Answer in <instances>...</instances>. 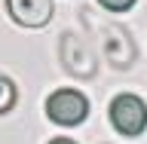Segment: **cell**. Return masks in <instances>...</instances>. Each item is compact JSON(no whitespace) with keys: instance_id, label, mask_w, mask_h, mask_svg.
<instances>
[{"instance_id":"6da1fadb","label":"cell","mask_w":147,"mask_h":144,"mask_svg":"<svg viewBox=\"0 0 147 144\" xmlns=\"http://www.w3.org/2000/svg\"><path fill=\"white\" fill-rule=\"evenodd\" d=\"M110 123L119 135L138 138L147 129V104L132 92H123L110 101Z\"/></svg>"},{"instance_id":"7a4b0ae2","label":"cell","mask_w":147,"mask_h":144,"mask_svg":"<svg viewBox=\"0 0 147 144\" xmlns=\"http://www.w3.org/2000/svg\"><path fill=\"white\" fill-rule=\"evenodd\" d=\"M58 58H61V64H64V71H67V74L83 77V80L95 77V71H98V58H95V52H92L89 40L77 37L74 31H67V34L61 37Z\"/></svg>"},{"instance_id":"3957f363","label":"cell","mask_w":147,"mask_h":144,"mask_svg":"<svg viewBox=\"0 0 147 144\" xmlns=\"http://www.w3.org/2000/svg\"><path fill=\"white\" fill-rule=\"evenodd\" d=\"M98 43H101V55L107 58L113 68H132L135 64V43L123 25H113V22H104L98 25Z\"/></svg>"},{"instance_id":"277c9868","label":"cell","mask_w":147,"mask_h":144,"mask_svg":"<svg viewBox=\"0 0 147 144\" xmlns=\"http://www.w3.org/2000/svg\"><path fill=\"white\" fill-rule=\"evenodd\" d=\"M89 114V101L77 89H55L46 101V117L58 126H77Z\"/></svg>"},{"instance_id":"5b68a950","label":"cell","mask_w":147,"mask_h":144,"mask_svg":"<svg viewBox=\"0 0 147 144\" xmlns=\"http://www.w3.org/2000/svg\"><path fill=\"white\" fill-rule=\"evenodd\" d=\"M6 12L22 28H43L52 18L55 3L52 0H6Z\"/></svg>"},{"instance_id":"8992f818","label":"cell","mask_w":147,"mask_h":144,"mask_svg":"<svg viewBox=\"0 0 147 144\" xmlns=\"http://www.w3.org/2000/svg\"><path fill=\"white\" fill-rule=\"evenodd\" d=\"M16 101H18L16 83L9 80V77H3V74H0V114H9V110L16 107Z\"/></svg>"},{"instance_id":"52a82bcc","label":"cell","mask_w":147,"mask_h":144,"mask_svg":"<svg viewBox=\"0 0 147 144\" xmlns=\"http://www.w3.org/2000/svg\"><path fill=\"white\" fill-rule=\"evenodd\" d=\"M98 3L107 9V12H126V9L135 6V0H98Z\"/></svg>"},{"instance_id":"ba28073f","label":"cell","mask_w":147,"mask_h":144,"mask_svg":"<svg viewBox=\"0 0 147 144\" xmlns=\"http://www.w3.org/2000/svg\"><path fill=\"white\" fill-rule=\"evenodd\" d=\"M49 144H77V141H71V138H52Z\"/></svg>"}]
</instances>
